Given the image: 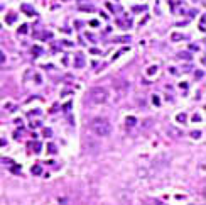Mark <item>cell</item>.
Listing matches in <instances>:
<instances>
[{
  "instance_id": "1",
  "label": "cell",
  "mask_w": 206,
  "mask_h": 205,
  "mask_svg": "<svg viewBox=\"0 0 206 205\" xmlns=\"http://www.w3.org/2000/svg\"><path fill=\"white\" fill-rule=\"evenodd\" d=\"M91 130H93L96 136H100V137H107V136H110V132H112V126H110V122H108L107 119L98 117V119H93V120H91Z\"/></svg>"
},
{
  "instance_id": "2",
  "label": "cell",
  "mask_w": 206,
  "mask_h": 205,
  "mask_svg": "<svg viewBox=\"0 0 206 205\" xmlns=\"http://www.w3.org/2000/svg\"><path fill=\"white\" fill-rule=\"evenodd\" d=\"M88 98L93 104H105L107 98H108V92L105 88H101V87H96V88H91L88 92Z\"/></svg>"
},
{
  "instance_id": "3",
  "label": "cell",
  "mask_w": 206,
  "mask_h": 205,
  "mask_svg": "<svg viewBox=\"0 0 206 205\" xmlns=\"http://www.w3.org/2000/svg\"><path fill=\"white\" fill-rule=\"evenodd\" d=\"M73 63H75L76 68H83V66L86 65V59H85V56L81 54V53H78V54L75 56V61H73Z\"/></svg>"
},
{
  "instance_id": "4",
  "label": "cell",
  "mask_w": 206,
  "mask_h": 205,
  "mask_svg": "<svg viewBox=\"0 0 206 205\" xmlns=\"http://www.w3.org/2000/svg\"><path fill=\"white\" fill-rule=\"evenodd\" d=\"M167 134L171 136V137H181V136H183L181 129H177L176 126H169L167 127Z\"/></svg>"
},
{
  "instance_id": "5",
  "label": "cell",
  "mask_w": 206,
  "mask_h": 205,
  "mask_svg": "<svg viewBox=\"0 0 206 205\" xmlns=\"http://www.w3.org/2000/svg\"><path fill=\"white\" fill-rule=\"evenodd\" d=\"M22 10H24V12H27V15H31V17H34V15H36V10H34L32 7H29V5H22Z\"/></svg>"
},
{
  "instance_id": "6",
  "label": "cell",
  "mask_w": 206,
  "mask_h": 205,
  "mask_svg": "<svg viewBox=\"0 0 206 205\" xmlns=\"http://www.w3.org/2000/svg\"><path fill=\"white\" fill-rule=\"evenodd\" d=\"M184 39H187L184 34H179V32H174L172 36H171V41H184Z\"/></svg>"
},
{
  "instance_id": "7",
  "label": "cell",
  "mask_w": 206,
  "mask_h": 205,
  "mask_svg": "<svg viewBox=\"0 0 206 205\" xmlns=\"http://www.w3.org/2000/svg\"><path fill=\"white\" fill-rule=\"evenodd\" d=\"M47 153H51V154H56V153H57V148H56V144H53V142H49V144H47Z\"/></svg>"
},
{
  "instance_id": "8",
  "label": "cell",
  "mask_w": 206,
  "mask_h": 205,
  "mask_svg": "<svg viewBox=\"0 0 206 205\" xmlns=\"http://www.w3.org/2000/svg\"><path fill=\"white\" fill-rule=\"evenodd\" d=\"M176 119H177V122H186L187 115L184 114V112H181V114H177V117H176Z\"/></svg>"
},
{
  "instance_id": "9",
  "label": "cell",
  "mask_w": 206,
  "mask_h": 205,
  "mask_svg": "<svg viewBox=\"0 0 206 205\" xmlns=\"http://www.w3.org/2000/svg\"><path fill=\"white\" fill-rule=\"evenodd\" d=\"M125 122H127V126H129V127H133V126H135V122H137V119H135V117H127V120H125Z\"/></svg>"
},
{
  "instance_id": "10",
  "label": "cell",
  "mask_w": 206,
  "mask_h": 205,
  "mask_svg": "<svg viewBox=\"0 0 206 205\" xmlns=\"http://www.w3.org/2000/svg\"><path fill=\"white\" fill-rule=\"evenodd\" d=\"M115 42H130V36H123V37H117Z\"/></svg>"
},
{
  "instance_id": "11",
  "label": "cell",
  "mask_w": 206,
  "mask_h": 205,
  "mask_svg": "<svg viewBox=\"0 0 206 205\" xmlns=\"http://www.w3.org/2000/svg\"><path fill=\"white\" fill-rule=\"evenodd\" d=\"M31 171H32V175H41V173H42V168L39 166V165H36V166H32Z\"/></svg>"
},
{
  "instance_id": "12",
  "label": "cell",
  "mask_w": 206,
  "mask_h": 205,
  "mask_svg": "<svg viewBox=\"0 0 206 205\" xmlns=\"http://www.w3.org/2000/svg\"><path fill=\"white\" fill-rule=\"evenodd\" d=\"M79 9H81V10H86V12H93L95 10L93 5H79Z\"/></svg>"
},
{
  "instance_id": "13",
  "label": "cell",
  "mask_w": 206,
  "mask_h": 205,
  "mask_svg": "<svg viewBox=\"0 0 206 205\" xmlns=\"http://www.w3.org/2000/svg\"><path fill=\"white\" fill-rule=\"evenodd\" d=\"M177 58H179V59H187V61H189V59H191V54H189V53H179Z\"/></svg>"
},
{
  "instance_id": "14",
  "label": "cell",
  "mask_w": 206,
  "mask_h": 205,
  "mask_svg": "<svg viewBox=\"0 0 206 205\" xmlns=\"http://www.w3.org/2000/svg\"><path fill=\"white\" fill-rule=\"evenodd\" d=\"M201 136H203L201 130H193V132H191V137H194V139H199Z\"/></svg>"
},
{
  "instance_id": "15",
  "label": "cell",
  "mask_w": 206,
  "mask_h": 205,
  "mask_svg": "<svg viewBox=\"0 0 206 205\" xmlns=\"http://www.w3.org/2000/svg\"><path fill=\"white\" fill-rule=\"evenodd\" d=\"M32 148H34V153L37 154V153H41V142H36V144H31Z\"/></svg>"
},
{
  "instance_id": "16",
  "label": "cell",
  "mask_w": 206,
  "mask_h": 205,
  "mask_svg": "<svg viewBox=\"0 0 206 205\" xmlns=\"http://www.w3.org/2000/svg\"><path fill=\"white\" fill-rule=\"evenodd\" d=\"M42 134H44L46 137H51V136H53V130H51V129H44V130H42Z\"/></svg>"
},
{
  "instance_id": "17",
  "label": "cell",
  "mask_w": 206,
  "mask_h": 205,
  "mask_svg": "<svg viewBox=\"0 0 206 205\" xmlns=\"http://www.w3.org/2000/svg\"><path fill=\"white\" fill-rule=\"evenodd\" d=\"M155 71H157V66H150L149 70H147V75H154Z\"/></svg>"
},
{
  "instance_id": "18",
  "label": "cell",
  "mask_w": 206,
  "mask_h": 205,
  "mask_svg": "<svg viewBox=\"0 0 206 205\" xmlns=\"http://www.w3.org/2000/svg\"><path fill=\"white\" fill-rule=\"evenodd\" d=\"M27 32V26L24 24V26H20V29H19V34H25Z\"/></svg>"
},
{
  "instance_id": "19",
  "label": "cell",
  "mask_w": 206,
  "mask_h": 205,
  "mask_svg": "<svg viewBox=\"0 0 206 205\" xmlns=\"http://www.w3.org/2000/svg\"><path fill=\"white\" fill-rule=\"evenodd\" d=\"M118 24H120V26H132L130 20H118Z\"/></svg>"
},
{
  "instance_id": "20",
  "label": "cell",
  "mask_w": 206,
  "mask_h": 205,
  "mask_svg": "<svg viewBox=\"0 0 206 205\" xmlns=\"http://www.w3.org/2000/svg\"><path fill=\"white\" fill-rule=\"evenodd\" d=\"M5 59H7V58H5V53H3V51H0V65H2V63H5Z\"/></svg>"
},
{
  "instance_id": "21",
  "label": "cell",
  "mask_w": 206,
  "mask_h": 205,
  "mask_svg": "<svg viewBox=\"0 0 206 205\" xmlns=\"http://www.w3.org/2000/svg\"><path fill=\"white\" fill-rule=\"evenodd\" d=\"M14 20H15V15H14V14H10V17L7 15V22H9V24H10V22H14Z\"/></svg>"
},
{
  "instance_id": "22",
  "label": "cell",
  "mask_w": 206,
  "mask_h": 205,
  "mask_svg": "<svg viewBox=\"0 0 206 205\" xmlns=\"http://www.w3.org/2000/svg\"><path fill=\"white\" fill-rule=\"evenodd\" d=\"M12 171H14V173H20V166L14 165V166H12Z\"/></svg>"
},
{
  "instance_id": "23",
  "label": "cell",
  "mask_w": 206,
  "mask_h": 205,
  "mask_svg": "<svg viewBox=\"0 0 206 205\" xmlns=\"http://www.w3.org/2000/svg\"><path fill=\"white\" fill-rule=\"evenodd\" d=\"M14 107H15V105H14V104H5V109H7V110H12V109H14Z\"/></svg>"
},
{
  "instance_id": "24",
  "label": "cell",
  "mask_w": 206,
  "mask_h": 205,
  "mask_svg": "<svg viewBox=\"0 0 206 205\" xmlns=\"http://www.w3.org/2000/svg\"><path fill=\"white\" fill-rule=\"evenodd\" d=\"M199 27H201V31H205V17H201V22H199Z\"/></svg>"
},
{
  "instance_id": "25",
  "label": "cell",
  "mask_w": 206,
  "mask_h": 205,
  "mask_svg": "<svg viewBox=\"0 0 206 205\" xmlns=\"http://www.w3.org/2000/svg\"><path fill=\"white\" fill-rule=\"evenodd\" d=\"M194 76H196V78H201V76H203V71H196Z\"/></svg>"
},
{
  "instance_id": "26",
  "label": "cell",
  "mask_w": 206,
  "mask_h": 205,
  "mask_svg": "<svg viewBox=\"0 0 206 205\" xmlns=\"http://www.w3.org/2000/svg\"><path fill=\"white\" fill-rule=\"evenodd\" d=\"M32 51H34V53H37V54H39V53H42V49H41V48H34Z\"/></svg>"
}]
</instances>
